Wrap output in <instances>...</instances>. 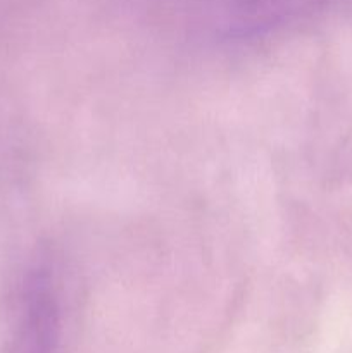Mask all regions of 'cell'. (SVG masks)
I'll return each mask as SVG.
<instances>
[{
	"label": "cell",
	"mask_w": 352,
	"mask_h": 353,
	"mask_svg": "<svg viewBox=\"0 0 352 353\" xmlns=\"http://www.w3.org/2000/svg\"><path fill=\"white\" fill-rule=\"evenodd\" d=\"M48 271L28 272L19 299L10 353H57L59 307Z\"/></svg>",
	"instance_id": "cell-1"
},
{
	"label": "cell",
	"mask_w": 352,
	"mask_h": 353,
	"mask_svg": "<svg viewBox=\"0 0 352 353\" xmlns=\"http://www.w3.org/2000/svg\"><path fill=\"white\" fill-rule=\"evenodd\" d=\"M302 0H226V6L244 19H264L293 9Z\"/></svg>",
	"instance_id": "cell-2"
}]
</instances>
